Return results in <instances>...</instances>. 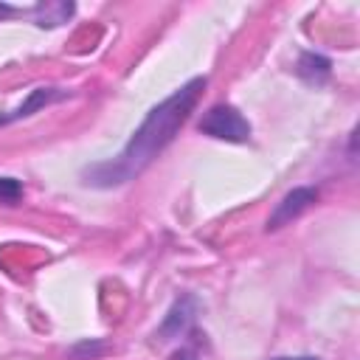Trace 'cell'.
<instances>
[{
  "instance_id": "cell-1",
  "label": "cell",
  "mask_w": 360,
  "mask_h": 360,
  "mask_svg": "<svg viewBox=\"0 0 360 360\" xmlns=\"http://www.w3.org/2000/svg\"><path fill=\"white\" fill-rule=\"evenodd\" d=\"M202 87H205V79H191L180 90H174L166 101L152 107L149 115L143 118V124L132 132L129 143L121 149V155L112 160L87 166L82 172V180L87 186H96V188H115V186L135 180L172 143L174 132L183 127V121L194 110Z\"/></svg>"
},
{
  "instance_id": "cell-2",
  "label": "cell",
  "mask_w": 360,
  "mask_h": 360,
  "mask_svg": "<svg viewBox=\"0 0 360 360\" xmlns=\"http://www.w3.org/2000/svg\"><path fill=\"white\" fill-rule=\"evenodd\" d=\"M200 132L211 135V138H219V141H231V143H245L250 138V124L248 118L231 107V104H217L211 107L202 121H200Z\"/></svg>"
},
{
  "instance_id": "cell-3",
  "label": "cell",
  "mask_w": 360,
  "mask_h": 360,
  "mask_svg": "<svg viewBox=\"0 0 360 360\" xmlns=\"http://www.w3.org/2000/svg\"><path fill=\"white\" fill-rule=\"evenodd\" d=\"M315 200H318V191H315V188H292V191L276 205V211L270 214L267 231H278L281 225H287L290 219H295L301 211H307Z\"/></svg>"
},
{
  "instance_id": "cell-4",
  "label": "cell",
  "mask_w": 360,
  "mask_h": 360,
  "mask_svg": "<svg viewBox=\"0 0 360 360\" xmlns=\"http://www.w3.org/2000/svg\"><path fill=\"white\" fill-rule=\"evenodd\" d=\"M56 98H62V93L59 90H53V87H37V90H31V96L14 110V112H8V115H0V124H8V121H17V118H25V115H31L34 110H39V107H45V104H51V101H56Z\"/></svg>"
},
{
  "instance_id": "cell-5",
  "label": "cell",
  "mask_w": 360,
  "mask_h": 360,
  "mask_svg": "<svg viewBox=\"0 0 360 360\" xmlns=\"http://www.w3.org/2000/svg\"><path fill=\"white\" fill-rule=\"evenodd\" d=\"M70 14H73V3H39L34 8V17H37V25L39 28L62 25Z\"/></svg>"
},
{
  "instance_id": "cell-6",
  "label": "cell",
  "mask_w": 360,
  "mask_h": 360,
  "mask_svg": "<svg viewBox=\"0 0 360 360\" xmlns=\"http://www.w3.org/2000/svg\"><path fill=\"white\" fill-rule=\"evenodd\" d=\"M298 73L309 82H321V79L329 76V59L315 56V53H304L301 62H298Z\"/></svg>"
},
{
  "instance_id": "cell-7",
  "label": "cell",
  "mask_w": 360,
  "mask_h": 360,
  "mask_svg": "<svg viewBox=\"0 0 360 360\" xmlns=\"http://www.w3.org/2000/svg\"><path fill=\"white\" fill-rule=\"evenodd\" d=\"M20 197H22L20 180H14V177H0V202H3V205H14Z\"/></svg>"
},
{
  "instance_id": "cell-8",
  "label": "cell",
  "mask_w": 360,
  "mask_h": 360,
  "mask_svg": "<svg viewBox=\"0 0 360 360\" xmlns=\"http://www.w3.org/2000/svg\"><path fill=\"white\" fill-rule=\"evenodd\" d=\"M17 14V8L14 6H8V3H0V20H6V17H14Z\"/></svg>"
},
{
  "instance_id": "cell-9",
  "label": "cell",
  "mask_w": 360,
  "mask_h": 360,
  "mask_svg": "<svg viewBox=\"0 0 360 360\" xmlns=\"http://www.w3.org/2000/svg\"><path fill=\"white\" fill-rule=\"evenodd\" d=\"M172 360H194V352H177Z\"/></svg>"
},
{
  "instance_id": "cell-10",
  "label": "cell",
  "mask_w": 360,
  "mask_h": 360,
  "mask_svg": "<svg viewBox=\"0 0 360 360\" xmlns=\"http://www.w3.org/2000/svg\"><path fill=\"white\" fill-rule=\"evenodd\" d=\"M273 360H321V357H312V354H304V357H273Z\"/></svg>"
}]
</instances>
